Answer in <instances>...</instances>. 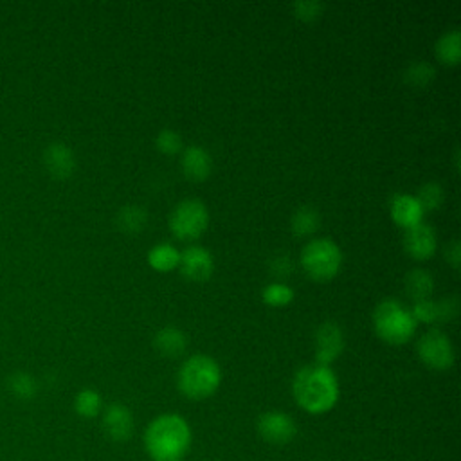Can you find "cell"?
<instances>
[{
    "label": "cell",
    "mask_w": 461,
    "mask_h": 461,
    "mask_svg": "<svg viewBox=\"0 0 461 461\" xmlns=\"http://www.w3.org/2000/svg\"><path fill=\"white\" fill-rule=\"evenodd\" d=\"M292 394L295 403L308 414H324L337 405L340 387L331 367L308 364L295 371Z\"/></svg>",
    "instance_id": "6da1fadb"
},
{
    "label": "cell",
    "mask_w": 461,
    "mask_h": 461,
    "mask_svg": "<svg viewBox=\"0 0 461 461\" xmlns=\"http://www.w3.org/2000/svg\"><path fill=\"white\" fill-rule=\"evenodd\" d=\"M191 443V425L176 412L158 414L144 430V448L153 461H182Z\"/></svg>",
    "instance_id": "7a4b0ae2"
},
{
    "label": "cell",
    "mask_w": 461,
    "mask_h": 461,
    "mask_svg": "<svg viewBox=\"0 0 461 461\" xmlns=\"http://www.w3.org/2000/svg\"><path fill=\"white\" fill-rule=\"evenodd\" d=\"M221 382L220 364L203 353L187 357L176 373V387L189 400H205L214 394Z\"/></svg>",
    "instance_id": "3957f363"
},
{
    "label": "cell",
    "mask_w": 461,
    "mask_h": 461,
    "mask_svg": "<svg viewBox=\"0 0 461 461\" xmlns=\"http://www.w3.org/2000/svg\"><path fill=\"white\" fill-rule=\"evenodd\" d=\"M416 321L407 306L398 299H382L373 310L375 333L391 346H402L409 342L416 331Z\"/></svg>",
    "instance_id": "277c9868"
},
{
    "label": "cell",
    "mask_w": 461,
    "mask_h": 461,
    "mask_svg": "<svg viewBox=\"0 0 461 461\" xmlns=\"http://www.w3.org/2000/svg\"><path fill=\"white\" fill-rule=\"evenodd\" d=\"M301 265L313 281H330L342 267V252L333 240L315 238L303 247Z\"/></svg>",
    "instance_id": "5b68a950"
},
{
    "label": "cell",
    "mask_w": 461,
    "mask_h": 461,
    "mask_svg": "<svg viewBox=\"0 0 461 461\" xmlns=\"http://www.w3.org/2000/svg\"><path fill=\"white\" fill-rule=\"evenodd\" d=\"M169 230L180 241H193L200 238L209 225V211L198 198H185L175 205L167 220Z\"/></svg>",
    "instance_id": "8992f818"
},
{
    "label": "cell",
    "mask_w": 461,
    "mask_h": 461,
    "mask_svg": "<svg viewBox=\"0 0 461 461\" xmlns=\"http://www.w3.org/2000/svg\"><path fill=\"white\" fill-rule=\"evenodd\" d=\"M416 351L420 360L434 371H447L456 360L452 340L439 330L425 331L418 340Z\"/></svg>",
    "instance_id": "52a82bcc"
},
{
    "label": "cell",
    "mask_w": 461,
    "mask_h": 461,
    "mask_svg": "<svg viewBox=\"0 0 461 461\" xmlns=\"http://www.w3.org/2000/svg\"><path fill=\"white\" fill-rule=\"evenodd\" d=\"M256 430L270 445H286L297 436V423L283 411H265L256 421Z\"/></svg>",
    "instance_id": "ba28073f"
},
{
    "label": "cell",
    "mask_w": 461,
    "mask_h": 461,
    "mask_svg": "<svg viewBox=\"0 0 461 461\" xmlns=\"http://www.w3.org/2000/svg\"><path fill=\"white\" fill-rule=\"evenodd\" d=\"M344 349V335L337 322L326 321L315 330V364L331 366Z\"/></svg>",
    "instance_id": "9c48e42d"
},
{
    "label": "cell",
    "mask_w": 461,
    "mask_h": 461,
    "mask_svg": "<svg viewBox=\"0 0 461 461\" xmlns=\"http://www.w3.org/2000/svg\"><path fill=\"white\" fill-rule=\"evenodd\" d=\"M178 268L180 274L189 281H205L214 270V259L207 249L189 245L180 252Z\"/></svg>",
    "instance_id": "30bf717a"
},
{
    "label": "cell",
    "mask_w": 461,
    "mask_h": 461,
    "mask_svg": "<svg viewBox=\"0 0 461 461\" xmlns=\"http://www.w3.org/2000/svg\"><path fill=\"white\" fill-rule=\"evenodd\" d=\"M101 425H103L104 434L112 441L122 443L131 438L133 429H135V420H133L131 411L124 403H110L103 411Z\"/></svg>",
    "instance_id": "8fae6325"
},
{
    "label": "cell",
    "mask_w": 461,
    "mask_h": 461,
    "mask_svg": "<svg viewBox=\"0 0 461 461\" xmlns=\"http://www.w3.org/2000/svg\"><path fill=\"white\" fill-rule=\"evenodd\" d=\"M436 245H438L436 232L425 221L411 229H405L403 232V249L412 259H418V261L429 259L434 254Z\"/></svg>",
    "instance_id": "7c38bea8"
},
{
    "label": "cell",
    "mask_w": 461,
    "mask_h": 461,
    "mask_svg": "<svg viewBox=\"0 0 461 461\" xmlns=\"http://www.w3.org/2000/svg\"><path fill=\"white\" fill-rule=\"evenodd\" d=\"M416 322H447L457 315V297H445L441 301L423 299L416 301L411 308Z\"/></svg>",
    "instance_id": "4fadbf2b"
},
{
    "label": "cell",
    "mask_w": 461,
    "mask_h": 461,
    "mask_svg": "<svg viewBox=\"0 0 461 461\" xmlns=\"http://www.w3.org/2000/svg\"><path fill=\"white\" fill-rule=\"evenodd\" d=\"M389 214L398 227L411 229L423 221L425 212L414 194L396 193L389 200Z\"/></svg>",
    "instance_id": "5bb4252c"
},
{
    "label": "cell",
    "mask_w": 461,
    "mask_h": 461,
    "mask_svg": "<svg viewBox=\"0 0 461 461\" xmlns=\"http://www.w3.org/2000/svg\"><path fill=\"white\" fill-rule=\"evenodd\" d=\"M43 164H45L47 171L56 178H67L76 169L74 153L63 142H52L45 148Z\"/></svg>",
    "instance_id": "9a60e30c"
},
{
    "label": "cell",
    "mask_w": 461,
    "mask_h": 461,
    "mask_svg": "<svg viewBox=\"0 0 461 461\" xmlns=\"http://www.w3.org/2000/svg\"><path fill=\"white\" fill-rule=\"evenodd\" d=\"M182 171L185 178L193 182H202L211 175L212 169V158L207 149L202 146H187L182 153Z\"/></svg>",
    "instance_id": "2e32d148"
},
{
    "label": "cell",
    "mask_w": 461,
    "mask_h": 461,
    "mask_svg": "<svg viewBox=\"0 0 461 461\" xmlns=\"http://www.w3.org/2000/svg\"><path fill=\"white\" fill-rule=\"evenodd\" d=\"M153 346L155 349L169 358L180 357L185 351L187 346V337L184 335V331L176 326H164L160 328L155 337H153Z\"/></svg>",
    "instance_id": "e0dca14e"
},
{
    "label": "cell",
    "mask_w": 461,
    "mask_h": 461,
    "mask_svg": "<svg viewBox=\"0 0 461 461\" xmlns=\"http://www.w3.org/2000/svg\"><path fill=\"white\" fill-rule=\"evenodd\" d=\"M434 52L436 58L443 63V65H457L461 61V32L459 29H450L445 31L436 45H434Z\"/></svg>",
    "instance_id": "ac0fdd59"
},
{
    "label": "cell",
    "mask_w": 461,
    "mask_h": 461,
    "mask_svg": "<svg viewBox=\"0 0 461 461\" xmlns=\"http://www.w3.org/2000/svg\"><path fill=\"white\" fill-rule=\"evenodd\" d=\"M148 265L157 272H169L178 267L180 252L171 243H158L148 250Z\"/></svg>",
    "instance_id": "d6986e66"
},
{
    "label": "cell",
    "mask_w": 461,
    "mask_h": 461,
    "mask_svg": "<svg viewBox=\"0 0 461 461\" xmlns=\"http://www.w3.org/2000/svg\"><path fill=\"white\" fill-rule=\"evenodd\" d=\"M405 288L409 297L416 301L430 299V294L434 290V279L429 270L425 268H414L405 276Z\"/></svg>",
    "instance_id": "ffe728a7"
},
{
    "label": "cell",
    "mask_w": 461,
    "mask_h": 461,
    "mask_svg": "<svg viewBox=\"0 0 461 461\" xmlns=\"http://www.w3.org/2000/svg\"><path fill=\"white\" fill-rule=\"evenodd\" d=\"M146 223H148L146 209L133 205V203L119 209V212L115 216V225L124 234H137L146 227Z\"/></svg>",
    "instance_id": "44dd1931"
},
{
    "label": "cell",
    "mask_w": 461,
    "mask_h": 461,
    "mask_svg": "<svg viewBox=\"0 0 461 461\" xmlns=\"http://www.w3.org/2000/svg\"><path fill=\"white\" fill-rule=\"evenodd\" d=\"M321 225V216H319V211L310 207V205H303L299 207L294 214H292V220H290V227H292V232L299 238L303 236H308V234H313Z\"/></svg>",
    "instance_id": "7402d4cb"
},
{
    "label": "cell",
    "mask_w": 461,
    "mask_h": 461,
    "mask_svg": "<svg viewBox=\"0 0 461 461\" xmlns=\"http://www.w3.org/2000/svg\"><path fill=\"white\" fill-rule=\"evenodd\" d=\"M74 409L83 418H95L103 411L101 394L95 389H81L74 398Z\"/></svg>",
    "instance_id": "603a6c76"
},
{
    "label": "cell",
    "mask_w": 461,
    "mask_h": 461,
    "mask_svg": "<svg viewBox=\"0 0 461 461\" xmlns=\"http://www.w3.org/2000/svg\"><path fill=\"white\" fill-rule=\"evenodd\" d=\"M295 297L294 288H290L285 283H268L263 292H261V299L267 306H274V308H281V306H288Z\"/></svg>",
    "instance_id": "cb8c5ba5"
},
{
    "label": "cell",
    "mask_w": 461,
    "mask_h": 461,
    "mask_svg": "<svg viewBox=\"0 0 461 461\" xmlns=\"http://www.w3.org/2000/svg\"><path fill=\"white\" fill-rule=\"evenodd\" d=\"M443 187L438 182H425L416 194V200L420 202L423 212L427 211H436L443 203Z\"/></svg>",
    "instance_id": "d4e9b609"
},
{
    "label": "cell",
    "mask_w": 461,
    "mask_h": 461,
    "mask_svg": "<svg viewBox=\"0 0 461 461\" xmlns=\"http://www.w3.org/2000/svg\"><path fill=\"white\" fill-rule=\"evenodd\" d=\"M434 76H436V70L427 61H416L409 65L405 70V79L412 86H425L430 83V79H434Z\"/></svg>",
    "instance_id": "484cf974"
},
{
    "label": "cell",
    "mask_w": 461,
    "mask_h": 461,
    "mask_svg": "<svg viewBox=\"0 0 461 461\" xmlns=\"http://www.w3.org/2000/svg\"><path fill=\"white\" fill-rule=\"evenodd\" d=\"M322 11H324V4L315 2V0H299V2L292 4L294 16L303 22H313V20L321 18Z\"/></svg>",
    "instance_id": "4316f807"
},
{
    "label": "cell",
    "mask_w": 461,
    "mask_h": 461,
    "mask_svg": "<svg viewBox=\"0 0 461 461\" xmlns=\"http://www.w3.org/2000/svg\"><path fill=\"white\" fill-rule=\"evenodd\" d=\"M155 146L164 155H175V153H178L182 149V137L175 130L164 128V130H160L157 133Z\"/></svg>",
    "instance_id": "83f0119b"
},
{
    "label": "cell",
    "mask_w": 461,
    "mask_h": 461,
    "mask_svg": "<svg viewBox=\"0 0 461 461\" xmlns=\"http://www.w3.org/2000/svg\"><path fill=\"white\" fill-rule=\"evenodd\" d=\"M7 384H9V389L18 398H31L36 393V382L27 373H14V375H11Z\"/></svg>",
    "instance_id": "f1b7e54d"
},
{
    "label": "cell",
    "mask_w": 461,
    "mask_h": 461,
    "mask_svg": "<svg viewBox=\"0 0 461 461\" xmlns=\"http://www.w3.org/2000/svg\"><path fill=\"white\" fill-rule=\"evenodd\" d=\"M445 259L452 268H459L461 265V247H459V240H452L447 249H445Z\"/></svg>",
    "instance_id": "f546056e"
},
{
    "label": "cell",
    "mask_w": 461,
    "mask_h": 461,
    "mask_svg": "<svg viewBox=\"0 0 461 461\" xmlns=\"http://www.w3.org/2000/svg\"><path fill=\"white\" fill-rule=\"evenodd\" d=\"M182 461H184V459H182Z\"/></svg>",
    "instance_id": "4dcf8cb0"
}]
</instances>
